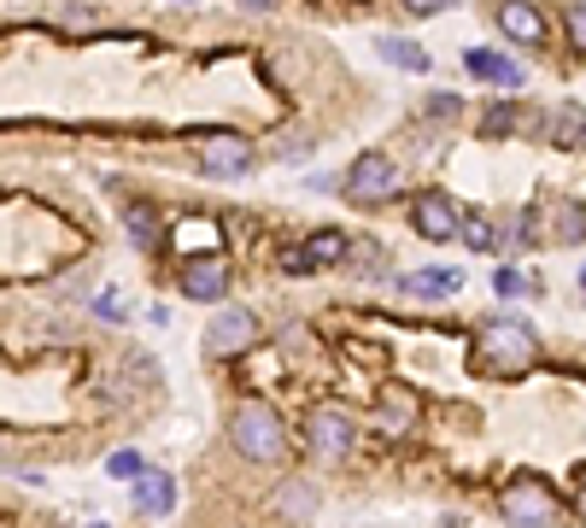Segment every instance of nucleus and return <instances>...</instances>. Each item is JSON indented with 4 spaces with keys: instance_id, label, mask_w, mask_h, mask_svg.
<instances>
[{
    "instance_id": "obj_1",
    "label": "nucleus",
    "mask_w": 586,
    "mask_h": 528,
    "mask_svg": "<svg viewBox=\"0 0 586 528\" xmlns=\"http://www.w3.org/2000/svg\"><path fill=\"white\" fill-rule=\"evenodd\" d=\"M475 364L487 377H528L540 364V340L522 317H481L475 323Z\"/></svg>"
},
{
    "instance_id": "obj_2",
    "label": "nucleus",
    "mask_w": 586,
    "mask_h": 528,
    "mask_svg": "<svg viewBox=\"0 0 586 528\" xmlns=\"http://www.w3.org/2000/svg\"><path fill=\"white\" fill-rule=\"evenodd\" d=\"M229 435H235V452L252 458V464H275V458L288 452V429H282V417H275L270 405H240Z\"/></svg>"
},
{
    "instance_id": "obj_3",
    "label": "nucleus",
    "mask_w": 586,
    "mask_h": 528,
    "mask_svg": "<svg viewBox=\"0 0 586 528\" xmlns=\"http://www.w3.org/2000/svg\"><path fill=\"white\" fill-rule=\"evenodd\" d=\"M498 510H505L510 528H551L557 523V493L540 475H516L505 487V499H498Z\"/></svg>"
},
{
    "instance_id": "obj_4",
    "label": "nucleus",
    "mask_w": 586,
    "mask_h": 528,
    "mask_svg": "<svg viewBox=\"0 0 586 528\" xmlns=\"http://www.w3.org/2000/svg\"><path fill=\"white\" fill-rule=\"evenodd\" d=\"M399 189H405V177L387 153H364V159L347 170V182H340V194H347L352 206H382V200H393Z\"/></svg>"
},
{
    "instance_id": "obj_5",
    "label": "nucleus",
    "mask_w": 586,
    "mask_h": 528,
    "mask_svg": "<svg viewBox=\"0 0 586 528\" xmlns=\"http://www.w3.org/2000/svg\"><path fill=\"white\" fill-rule=\"evenodd\" d=\"M194 153H200L205 177H247V170H252V142H247V135H235V130H200Z\"/></svg>"
},
{
    "instance_id": "obj_6",
    "label": "nucleus",
    "mask_w": 586,
    "mask_h": 528,
    "mask_svg": "<svg viewBox=\"0 0 586 528\" xmlns=\"http://www.w3.org/2000/svg\"><path fill=\"white\" fill-rule=\"evenodd\" d=\"M410 229H417L422 241H458V235H463L458 200L446 194V189H422L417 206H410Z\"/></svg>"
},
{
    "instance_id": "obj_7",
    "label": "nucleus",
    "mask_w": 586,
    "mask_h": 528,
    "mask_svg": "<svg viewBox=\"0 0 586 528\" xmlns=\"http://www.w3.org/2000/svg\"><path fill=\"white\" fill-rule=\"evenodd\" d=\"M258 340V317L247 312V305H229V312L212 317V329H205V352L212 359H235V352H247Z\"/></svg>"
},
{
    "instance_id": "obj_8",
    "label": "nucleus",
    "mask_w": 586,
    "mask_h": 528,
    "mask_svg": "<svg viewBox=\"0 0 586 528\" xmlns=\"http://www.w3.org/2000/svg\"><path fill=\"white\" fill-rule=\"evenodd\" d=\"M305 440H312V452H323V458H347L352 452V423L340 412H329V405H317V412L305 417Z\"/></svg>"
},
{
    "instance_id": "obj_9",
    "label": "nucleus",
    "mask_w": 586,
    "mask_h": 528,
    "mask_svg": "<svg viewBox=\"0 0 586 528\" xmlns=\"http://www.w3.org/2000/svg\"><path fill=\"white\" fill-rule=\"evenodd\" d=\"M463 71L481 77V82H493V89H522V82H528L522 65L505 59V54H493V47H463Z\"/></svg>"
},
{
    "instance_id": "obj_10",
    "label": "nucleus",
    "mask_w": 586,
    "mask_h": 528,
    "mask_svg": "<svg viewBox=\"0 0 586 528\" xmlns=\"http://www.w3.org/2000/svg\"><path fill=\"white\" fill-rule=\"evenodd\" d=\"M223 288H229V265H223L217 252H200V259L182 265V294L188 300H223Z\"/></svg>"
},
{
    "instance_id": "obj_11",
    "label": "nucleus",
    "mask_w": 586,
    "mask_h": 528,
    "mask_svg": "<svg viewBox=\"0 0 586 528\" xmlns=\"http://www.w3.org/2000/svg\"><path fill=\"white\" fill-rule=\"evenodd\" d=\"M498 30H505L510 42H522V47H540L545 42V19H540V7H533V0H498Z\"/></svg>"
},
{
    "instance_id": "obj_12",
    "label": "nucleus",
    "mask_w": 586,
    "mask_h": 528,
    "mask_svg": "<svg viewBox=\"0 0 586 528\" xmlns=\"http://www.w3.org/2000/svg\"><path fill=\"white\" fill-rule=\"evenodd\" d=\"M135 510H142V517H170V510H177V482H170L165 470H142L135 475Z\"/></svg>"
},
{
    "instance_id": "obj_13",
    "label": "nucleus",
    "mask_w": 586,
    "mask_h": 528,
    "mask_svg": "<svg viewBox=\"0 0 586 528\" xmlns=\"http://www.w3.org/2000/svg\"><path fill=\"white\" fill-rule=\"evenodd\" d=\"M551 241H563V247L586 241V206L581 200H557V212H551Z\"/></svg>"
},
{
    "instance_id": "obj_14",
    "label": "nucleus",
    "mask_w": 586,
    "mask_h": 528,
    "mask_svg": "<svg viewBox=\"0 0 586 528\" xmlns=\"http://www.w3.org/2000/svg\"><path fill=\"white\" fill-rule=\"evenodd\" d=\"M551 142L557 147H586V106L563 100V106L551 112Z\"/></svg>"
},
{
    "instance_id": "obj_15",
    "label": "nucleus",
    "mask_w": 586,
    "mask_h": 528,
    "mask_svg": "<svg viewBox=\"0 0 586 528\" xmlns=\"http://www.w3.org/2000/svg\"><path fill=\"white\" fill-rule=\"evenodd\" d=\"M352 252V241L340 229H317V235H305V259H312V270H323V265H340Z\"/></svg>"
},
{
    "instance_id": "obj_16",
    "label": "nucleus",
    "mask_w": 586,
    "mask_h": 528,
    "mask_svg": "<svg viewBox=\"0 0 586 528\" xmlns=\"http://www.w3.org/2000/svg\"><path fill=\"white\" fill-rule=\"evenodd\" d=\"M124 229H129V241H135V247H147V252H159V247H165V224H159V212H153V206H129Z\"/></svg>"
},
{
    "instance_id": "obj_17",
    "label": "nucleus",
    "mask_w": 586,
    "mask_h": 528,
    "mask_svg": "<svg viewBox=\"0 0 586 528\" xmlns=\"http://www.w3.org/2000/svg\"><path fill=\"white\" fill-rule=\"evenodd\" d=\"M399 288H405V294H422V300H440V294H458L463 277H458V270H417V277H405Z\"/></svg>"
},
{
    "instance_id": "obj_18",
    "label": "nucleus",
    "mask_w": 586,
    "mask_h": 528,
    "mask_svg": "<svg viewBox=\"0 0 586 528\" xmlns=\"http://www.w3.org/2000/svg\"><path fill=\"white\" fill-rule=\"evenodd\" d=\"M275 510L293 517V523H305V517L317 510V487H312V482H282V493H275Z\"/></svg>"
},
{
    "instance_id": "obj_19",
    "label": "nucleus",
    "mask_w": 586,
    "mask_h": 528,
    "mask_svg": "<svg viewBox=\"0 0 586 528\" xmlns=\"http://www.w3.org/2000/svg\"><path fill=\"white\" fill-rule=\"evenodd\" d=\"M382 417H387V429H405V423L417 417V394L399 387V382H387L382 387Z\"/></svg>"
},
{
    "instance_id": "obj_20",
    "label": "nucleus",
    "mask_w": 586,
    "mask_h": 528,
    "mask_svg": "<svg viewBox=\"0 0 586 528\" xmlns=\"http://www.w3.org/2000/svg\"><path fill=\"white\" fill-rule=\"evenodd\" d=\"M375 54H382L387 65H405V71H417V77H428V65H435L417 42H375Z\"/></svg>"
},
{
    "instance_id": "obj_21",
    "label": "nucleus",
    "mask_w": 586,
    "mask_h": 528,
    "mask_svg": "<svg viewBox=\"0 0 586 528\" xmlns=\"http://www.w3.org/2000/svg\"><path fill=\"white\" fill-rule=\"evenodd\" d=\"M563 30H568V42H575V54H586V0H568L563 7Z\"/></svg>"
},
{
    "instance_id": "obj_22",
    "label": "nucleus",
    "mask_w": 586,
    "mask_h": 528,
    "mask_svg": "<svg viewBox=\"0 0 586 528\" xmlns=\"http://www.w3.org/2000/svg\"><path fill=\"white\" fill-rule=\"evenodd\" d=\"M516 130V106H487V117H481V135H510Z\"/></svg>"
},
{
    "instance_id": "obj_23",
    "label": "nucleus",
    "mask_w": 586,
    "mask_h": 528,
    "mask_svg": "<svg viewBox=\"0 0 586 528\" xmlns=\"http://www.w3.org/2000/svg\"><path fill=\"white\" fill-rule=\"evenodd\" d=\"M106 470L117 475V482H135V475H142L147 464H142V452H112V458H106Z\"/></svg>"
},
{
    "instance_id": "obj_24",
    "label": "nucleus",
    "mask_w": 586,
    "mask_h": 528,
    "mask_svg": "<svg viewBox=\"0 0 586 528\" xmlns=\"http://www.w3.org/2000/svg\"><path fill=\"white\" fill-rule=\"evenodd\" d=\"M463 241H470L475 252H487V247H493V224H481V217H470V224H463Z\"/></svg>"
},
{
    "instance_id": "obj_25",
    "label": "nucleus",
    "mask_w": 586,
    "mask_h": 528,
    "mask_svg": "<svg viewBox=\"0 0 586 528\" xmlns=\"http://www.w3.org/2000/svg\"><path fill=\"white\" fill-rule=\"evenodd\" d=\"M422 112H428V117H458L463 106H458V94H428V100H422Z\"/></svg>"
},
{
    "instance_id": "obj_26",
    "label": "nucleus",
    "mask_w": 586,
    "mask_h": 528,
    "mask_svg": "<svg viewBox=\"0 0 586 528\" xmlns=\"http://www.w3.org/2000/svg\"><path fill=\"white\" fill-rule=\"evenodd\" d=\"M458 0H405V12L410 19H435V12H452Z\"/></svg>"
},
{
    "instance_id": "obj_27",
    "label": "nucleus",
    "mask_w": 586,
    "mask_h": 528,
    "mask_svg": "<svg viewBox=\"0 0 586 528\" xmlns=\"http://www.w3.org/2000/svg\"><path fill=\"white\" fill-rule=\"evenodd\" d=\"M493 288H498V300H516V294H528V282L516 277V270H498V277H493Z\"/></svg>"
},
{
    "instance_id": "obj_28",
    "label": "nucleus",
    "mask_w": 586,
    "mask_h": 528,
    "mask_svg": "<svg viewBox=\"0 0 586 528\" xmlns=\"http://www.w3.org/2000/svg\"><path fill=\"white\" fill-rule=\"evenodd\" d=\"M282 265H288V277H312V259H305V247L282 252Z\"/></svg>"
},
{
    "instance_id": "obj_29",
    "label": "nucleus",
    "mask_w": 586,
    "mask_h": 528,
    "mask_svg": "<svg viewBox=\"0 0 586 528\" xmlns=\"http://www.w3.org/2000/svg\"><path fill=\"white\" fill-rule=\"evenodd\" d=\"M305 153H312V142H305V135H293V142L275 147V159H305Z\"/></svg>"
},
{
    "instance_id": "obj_30",
    "label": "nucleus",
    "mask_w": 586,
    "mask_h": 528,
    "mask_svg": "<svg viewBox=\"0 0 586 528\" xmlns=\"http://www.w3.org/2000/svg\"><path fill=\"white\" fill-rule=\"evenodd\" d=\"M94 312L106 317V323H117V317H124V312H117V300H112V294H100V300H94Z\"/></svg>"
},
{
    "instance_id": "obj_31",
    "label": "nucleus",
    "mask_w": 586,
    "mask_h": 528,
    "mask_svg": "<svg viewBox=\"0 0 586 528\" xmlns=\"http://www.w3.org/2000/svg\"><path fill=\"white\" fill-rule=\"evenodd\" d=\"M575 510H581V523H586V464H581V475H575Z\"/></svg>"
},
{
    "instance_id": "obj_32",
    "label": "nucleus",
    "mask_w": 586,
    "mask_h": 528,
    "mask_svg": "<svg viewBox=\"0 0 586 528\" xmlns=\"http://www.w3.org/2000/svg\"><path fill=\"white\" fill-rule=\"evenodd\" d=\"M240 7H252V12H270V7H275V0H240Z\"/></svg>"
},
{
    "instance_id": "obj_33",
    "label": "nucleus",
    "mask_w": 586,
    "mask_h": 528,
    "mask_svg": "<svg viewBox=\"0 0 586 528\" xmlns=\"http://www.w3.org/2000/svg\"><path fill=\"white\" fill-rule=\"evenodd\" d=\"M581 288H586V270H581Z\"/></svg>"
},
{
    "instance_id": "obj_34",
    "label": "nucleus",
    "mask_w": 586,
    "mask_h": 528,
    "mask_svg": "<svg viewBox=\"0 0 586 528\" xmlns=\"http://www.w3.org/2000/svg\"><path fill=\"white\" fill-rule=\"evenodd\" d=\"M94 528H106V523H94Z\"/></svg>"
}]
</instances>
